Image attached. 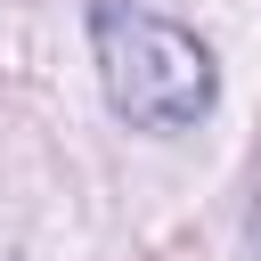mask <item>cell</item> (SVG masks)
I'll return each instance as SVG.
<instances>
[{"label": "cell", "instance_id": "cell-1", "mask_svg": "<svg viewBox=\"0 0 261 261\" xmlns=\"http://www.w3.org/2000/svg\"><path fill=\"white\" fill-rule=\"evenodd\" d=\"M90 49H98L106 106L130 130H188L220 90L212 49L188 24L155 16V8H130V0H98L90 8Z\"/></svg>", "mask_w": 261, "mask_h": 261}, {"label": "cell", "instance_id": "cell-2", "mask_svg": "<svg viewBox=\"0 0 261 261\" xmlns=\"http://www.w3.org/2000/svg\"><path fill=\"white\" fill-rule=\"evenodd\" d=\"M253 253H261V204H253Z\"/></svg>", "mask_w": 261, "mask_h": 261}]
</instances>
